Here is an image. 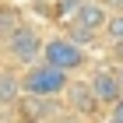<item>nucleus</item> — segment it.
I'll return each mask as SVG.
<instances>
[{
	"label": "nucleus",
	"mask_w": 123,
	"mask_h": 123,
	"mask_svg": "<svg viewBox=\"0 0 123 123\" xmlns=\"http://www.w3.org/2000/svg\"><path fill=\"white\" fill-rule=\"evenodd\" d=\"M74 77L60 67L39 60L21 70V98H63Z\"/></svg>",
	"instance_id": "f257e3e1"
},
{
	"label": "nucleus",
	"mask_w": 123,
	"mask_h": 123,
	"mask_svg": "<svg viewBox=\"0 0 123 123\" xmlns=\"http://www.w3.org/2000/svg\"><path fill=\"white\" fill-rule=\"evenodd\" d=\"M42 60L53 67H60V70H67V74H88V63H92V56H88V46H81L77 39H70L67 32H49L46 35V49H42Z\"/></svg>",
	"instance_id": "f03ea898"
},
{
	"label": "nucleus",
	"mask_w": 123,
	"mask_h": 123,
	"mask_svg": "<svg viewBox=\"0 0 123 123\" xmlns=\"http://www.w3.org/2000/svg\"><path fill=\"white\" fill-rule=\"evenodd\" d=\"M46 35H49V32H42L39 25L21 21V28L14 32L7 42H4V53H7V60L14 63V70H25V67H32V63H39V60H42Z\"/></svg>",
	"instance_id": "7ed1b4c3"
},
{
	"label": "nucleus",
	"mask_w": 123,
	"mask_h": 123,
	"mask_svg": "<svg viewBox=\"0 0 123 123\" xmlns=\"http://www.w3.org/2000/svg\"><path fill=\"white\" fill-rule=\"evenodd\" d=\"M85 77H88V85H92L95 98L102 102V109H113V105L120 102L123 88H120V77H116V70H113V63H109V60H105V63H95Z\"/></svg>",
	"instance_id": "20e7f679"
},
{
	"label": "nucleus",
	"mask_w": 123,
	"mask_h": 123,
	"mask_svg": "<svg viewBox=\"0 0 123 123\" xmlns=\"http://www.w3.org/2000/svg\"><path fill=\"white\" fill-rule=\"evenodd\" d=\"M63 105L70 109V113L85 116V120H95V116L102 113V102L95 98L92 85H88V77H81V81H70V88H67V95H63Z\"/></svg>",
	"instance_id": "39448f33"
},
{
	"label": "nucleus",
	"mask_w": 123,
	"mask_h": 123,
	"mask_svg": "<svg viewBox=\"0 0 123 123\" xmlns=\"http://www.w3.org/2000/svg\"><path fill=\"white\" fill-rule=\"evenodd\" d=\"M21 21H25V18H21V7H18V4H14V0H0V46L21 28Z\"/></svg>",
	"instance_id": "423d86ee"
},
{
	"label": "nucleus",
	"mask_w": 123,
	"mask_h": 123,
	"mask_svg": "<svg viewBox=\"0 0 123 123\" xmlns=\"http://www.w3.org/2000/svg\"><path fill=\"white\" fill-rule=\"evenodd\" d=\"M0 102L4 105L21 102V70H0Z\"/></svg>",
	"instance_id": "0eeeda50"
},
{
	"label": "nucleus",
	"mask_w": 123,
	"mask_h": 123,
	"mask_svg": "<svg viewBox=\"0 0 123 123\" xmlns=\"http://www.w3.org/2000/svg\"><path fill=\"white\" fill-rule=\"evenodd\" d=\"M81 4H85V0H56V4H53V18H56L60 25L74 21V14L81 11Z\"/></svg>",
	"instance_id": "6e6552de"
},
{
	"label": "nucleus",
	"mask_w": 123,
	"mask_h": 123,
	"mask_svg": "<svg viewBox=\"0 0 123 123\" xmlns=\"http://www.w3.org/2000/svg\"><path fill=\"white\" fill-rule=\"evenodd\" d=\"M102 42L105 46L123 42V11H113V18H109V25H105V32H102Z\"/></svg>",
	"instance_id": "1a4fd4ad"
},
{
	"label": "nucleus",
	"mask_w": 123,
	"mask_h": 123,
	"mask_svg": "<svg viewBox=\"0 0 123 123\" xmlns=\"http://www.w3.org/2000/svg\"><path fill=\"white\" fill-rule=\"evenodd\" d=\"M49 123H88V120H85V116H77V113H70V109H60Z\"/></svg>",
	"instance_id": "9d476101"
},
{
	"label": "nucleus",
	"mask_w": 123,
	"mask_h": 123,
	"mask_svg": "<svg viewBox=\"0 0 123 123\" xmlns=\"http://www.w3.org/2000/svg\"><path fill=\"white\" fill-rule=\"evenodd\" d=\"M109 53V63H123V42H113V46H105Z\"/></svg>",
	"instance_id": "9b49d317"
},
{
	"label": "nucleus",
	"mask_w": 123,
	"mask_h": 123,
	"mask_svg": "<svg viewBox=\"0 0 123 123\" xmlns=\"http://www.w3.org/2000/svg\"><path fill=\"white\" fill-rule=\"evenodd\" d=\"M105 113H109V116H116V120H123V95H120V102H116L113 109H105Z\"/></svg>",
	"instance_id": "f8f14e48"
},
{
	"label": "nucleus",
	"mask_w": 123,
	"mask_h": 123,
	"mask_svg": "<svg viewBox=\"0 0 123 123\" xmlns=\"http://www.w3.org/2000/svg\"><path fill=\"white\" fill-rule=\"evenodd\" d=\"M14 123H49V120H39V116H28V113H21Z\"/></svg>",
	"instance_id": "ddd939ff"
},
{
	"label": "nucleus",
	"mask_w": 123,
	"mask_h": 123,
	"mask_svg": "<svg viewBox=\"0 0 123 123\" xmlns=\"http://www.w3.org/2000/svg\"><path fill=\"white\" fill-rule=\"evenodd\" d=\"M113 70H116V77H120V88H123V63H113Z\"/></svg>",
	"instance_id": "4468645a"
},
{
	"label": "nucleus",
	"mask_w": 123,
	"mask_h": 123,
	"mask_svg": "<svg viewBox=\"0 0 123 123\" xmlns=\"http://www.w3.org/2000/svg\"><path fill=\"white\" fill-rule=\"evenodd\" d=\"M98 123H123V120H116V116H109V113H105V116H102Z\"/></svg>",
	"instance_id": "2eb2a0df"
},
{
	"label": "nucleus",
	"mask_w": 123,
	"mask_h": 123,
	"mask_svg": "<svg viewBox=\"0 0 123 123\" xmlns=\"http://www.w3.org/2000/svg\"><path fill=\"white\" fill-rule=\"evenodd\" d=\"M4 109H7V105H4V102H0V123H4V116H7V113H4Z\"/></svg>",
	"instance_id": "dca6fc26"
},
{
	"label": "nucleus",
	"mask_w": 123,
	"mask_h": 123,
	"mask_svg": "<svg viewBox=\"0 0 123 123\" xmlns=\"http://www.w3.org/2000/svg\"><path fill=\"white\" fill-rule=\"evenodd\" d=\"M42 4H46V7H53V4H56V0H42Z\"/></svg>",
	"instance_id": "f3484780"
},
{
	"label": "nucleus",
	"mask_w": 123,
	"mask_h": 123,
	"mask_svg": "<svg viewBox=\"0 0 123 123\" xmlns=\"http://www.w3.org/2000/svg\"><path fill=\"white\" fill-rule=\"evenodd\" d=\"M14 4H25V0H14Z\"/></svg>",
	"instance_id": "a211bd4d"
},
{
	"label": "nucleus",
	"mask_w": 123,
	"mask_h": 123,
	"mask_svg": "<svg viewBox=\"0 0 123 123\" xmlns=\"http://www.w3.org/2000/svg\"><path fill=\"white\" fill-rule=\"evenodd\" d=\"M4 123H7V120H4Z\"/></svg>",
	"instance_id": "6ab92c4d"
},
{
	"label": "nucleus",
	"mask_w": 123,
	"mask_h": 123,
	"mask_svg": "<svg viewBox=\"0 0 123 123\" xmlns=\"http://www.w3.org/2000/svg\"><path fill=\"white\" fill-rule=\"evenodd\" d=\"M0 49H4V46H0Z\"/></svg>",
	"instance_id": "aec40b11"
}]
</instances>
